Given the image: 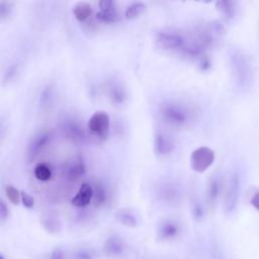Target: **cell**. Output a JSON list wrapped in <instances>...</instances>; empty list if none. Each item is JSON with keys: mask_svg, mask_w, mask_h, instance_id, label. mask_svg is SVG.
I'll return each instance as SVG.
<instances>
[{"mask_svg": "<svg viewBox=\"0 0 259 259\" xmlns=\"http://www.w3.org/2000/svg\"><path fill=\"white\" fill-rule=\"evenodd\" d=\"M93 202L95 206H100L102 205L105 200H106V191L103 188L102 185L100 184H96L95 187L93 188Z\"/></svg>", "mask_w": 259, "mask_h": 259, "instance_id": "26", "label": "cell"}, {"mask_svg": "<svg viewBox=\"0 0 259 259\" xmlns=\"http://www.w3.org/2000/svg\"><path fill=\"white\" fill-rule=\"evenodd\" d=\"M124 249L123 241L117 237L108 238L103 245L104 253L107 256H119Z\"/></svg>", "mask_w": 259, "mask_h": 259, "instance_id": "16", "label": "cell"}, {"mask_svg": "<svg viewBox=\"0 0 259 259\" xmlns=\"http://www.w3.org/2000/svg\"><path fill=\"white\" fill-rule=\"evenodd\" d=\"M241 190V178L237 171H233L227 181L224 195V210L226 213L234 211L238 204Z\"/></svg>", "mask_w": 259, "mask_h": 259, "instance_id": "5", "label": "cell"}, {"mask_svg": "<svg viewBox=\"0 0 259 259\" xmlns=\"http://www.w3.org/2000/svg\"><path fill=\"white\" fill-rule=\"evenodd\" d=\"M54 89L55 88L52 84H47L42 88L38 97V106L40 109L44 110L52 104L54 99Z\"/></svg>", "mask_w": 259, "mask_h": 259, "instance_id": "20", "label": "cell"}, {"mask_svg": "<svg viewBox=\"0 0 259 259\" xmlns=\"http://www.w3.org/2000/svg\"><path fill=\"white\" fill-rule=\"evenodd\" d=\"M147 6L144 2H141V1L133 2L130 5H127V7L125 8L124 16L126 19H135L139 17L141 14H143Z\"/></svg>", "mask_w": 259, "mask_h": 259, "instance_id": "22", "label": "cell"}, {"mask_svg": "<svg viewBox=\"0 0 259 259\" xmlns=\"http://www.w3.org/2000/svg\"><path fill=\"white\" fill-rule=\"evenodd\" d=\"M115 220L127 227V228H136L138 226V220L136 214L128 208H120L115 212Z\"/></svg>", "mask_w": 259, "mask_h": 259, "instance_id": "17", "label": "cell"}, {"mask_svg": "<svg viewBox=\"0 0 259 259\" xmlns=\"http://www.w3.org/2000/svg\"><path fill=\"white\" fill-rule=\"evenodd\" d=\"M5 194L7 199L14 205H18L21 201V191H19L13 185H7L5 187Z\"/></svg>", "mask_w": 259, "mask_h": 259, "instance_id": "24", "label": "cell"}, {"mask_svg": "<svg viewBox=\"0 0 259 259\" xmlns=\"http://www.w3.org/2000/svg\"><path fill=\"white\" fill-rule=\"evenodd\" d=\"M251 204H252L257 210H259V191L256 192V193L253 195V197H252V199H251Z\"/></svg>", "mask_w": 259, "mask_h": 259, "instance_id": "33", "label": "cell"}, {"mask_svg": "<svg viewBox=\"0 0 259 259\" xmlns=\"http://www.w3.org/2000/svg\"><path fill=\"white\" fill-rule=\"evenodd\" d=\"M93 187L89 183L84 182L72 197L71 203L76 207H85L93 200Z\"/></svg>", "mask_w": 259, "mask_h": 259, "instance_id": "13", "label": "cell"}, {"mask_svg": "<svg viewBox=\"0 0 259 259\" xmlns=\"http://www.w3.org/2000/svg\"><path fill=\"white\" fill-rule=\"evenodd\" d=\"M91 13H92V6L88 2L79 1L73 7V14L75 18L80 22L88 19Z\"/></svg>", "mask_w": 259, "mask_h": 259, "instance_id": "19", "label": "cell"}, {"mask_svg": "<svg viewBox=\"0 0 259 259\" xmlns=\"http://www.w3.org/2000/svg\"><path fill=\"white\" fill-rule=\"evenodd\" d=\"M175 148L174 139L163 131H156L154 135L153 149L157 157L164 158L169 156Z\"/></svg>", "mask_w": 259, "mask_h": 259, "instance_id": "9", "label": "cell"}, {"mask_svg": "<svg viewBox=\"0 0 259 259\" xmlns=\"http://www.w3.org/2000/svg\"><path fill=\"white\" fill-rule=\"evenodd\" d=\"M9 217V209L6 205V203L4 202L3 199L0 200V220L2 223H4Z\"/></svg>", "mask_w": 259, "mask_h": 259, "instance_id": "32", "label": "cell"}, {"mask_svg": "<svg viewBox=\"0 0 259 259\" xmlns=\"http://www.w3.org/2000/svg\"><path fill=\"white\" fill-rule=\"evenodd\" d=\"M190 208H191V213L193 219L195 220H201L203 217V206L201 204V201L195 197L192 196L190 199Z\"/></svg>", "mask_w": 259, "mask_h": 259, "instance_id": "25", "label": "cell"}, {"mask_svg": "<svg viewBox=\"0 0 259 259\" xmlns=\"http://www.w3.org/2000/svg\"><path fill=\"white\" fill-rule=\"evenodd\" d=\"M44 227L49 231V232H57L60 229V224L57 220L52 219V218H47L44 222Z\"/></svg>", "mask_w": 259, "mask_h": 259, "instance_id": "29", "label": "cell"}, {"mask_svg": "<svg viewBox=\"0 0 259 259\" xmlns=\"http://www.w3.org/2000/svg\"><path fill=\"white\" fill-rule=\"evenodd\" d=\"M33 174H34V177L39 180V181H49L51 178H52V168L49 164L47 163H37L35 166H34V169H33Z\"/></svg>", "mask_w": 259, "mask_h": 259, "instance_id": "21", "label": "cell"}, {"mask_svg": "<svg viewBox=\"0 0 259 259\" xmlns=\"http://www.w3.org/2000/svg\"><path fill=\"white\" fill-rule=\"evenodd\" d=\"M87 128L94 137L105 140L109 134L110 117L104 110L95 111L89 118Z\"/></svg>", "mask_w": 259, "mask_h": 259, "instance_id": "7", "label": "cell"}, {"mask_svg": "<svg viewBox=\"0 0 259 259\" xmlns=\"http://www.w3.org/2000/svg\"><path fill=\"white\" fill-rule=\"evenodd\" d=\"M217 10L227 19H232L237 13V3L234 1H217L215 2Z\"/></svg>", "mask_w": 259, "mask_h": 259, "instance_id": "18", "label": "cell"}, {"mask_svg": "<svg viewBox=\"0 0 259 259\" xmlns=\"http://www.w3.org/2000/svg\"><path fill=\"white\" fill-rule=\"evenodd\" d=\"M95 17L97 20H99L100 22H103V23H115V22L119 21V19H120V16L116 10H113V11L99 10L96 13Z\"/></svg>", "mask_w": 259, "mask_h": 259, "instance_id": "23", "label": "cell"}, {"mask_svg": "<svg viewBox=\"0 0 259 259\" xmlns=\"http://www.w3.org/2000/svg\"><path fill=\"white\" fill-rule=\"evenodd\" d=\"M53 133L50 128H40L30 138L26 147V160L33 162L52 143Z\"/></svg>", "mask_w": 259, "mask_h": 259, "instance_id": "4", "label": "cell"}, {"mask_svg": "<svg viewBox=\"0 0 259 259\" xmlns=\"http://www.w3.org/2000/svg\"><path fill=\"white\" fill-rule=\"evenodd\" d=\"M180 232L179 224L171 219H164L158 226V236L161 240H170L175 238Z\"/></svg>", "mask_w": 259, "mask_h": 259, "instance_id": "15", "label": "cell"}, {"mask_svg": "<svg viewBox=\"0 0 259 259\" xmlns=\"http://www.w3.org/2000/svg\"><path fill=\"white\" fill-rule=\"evenodd\" d=\"M188 37L181 31L173 28H165L157 32L156 44L157 46L168 52L180 53L183 51L187 44Z\"/></svg>", "mask_w": 259, "mask_h": 259, "instance_id": "3", "label": "cell"}, {"mask_svg": "<svg viewBox=\"0 0 259 259\" xmlns=\"http://www.w3.org/2000/svg\"><path fill=\"white\" fill-rule=\"evenodd\" d=\"M86 172V166L84 161L77 157L73 158L64 166L62 173L63 176L69 181H77L84 176Z\"/></svg>", "mask_w": 259, "mask_h": 259, "instance_id": "11", "label": "cell"}, {"mask_svg": "<svg viewBox=\"0 0 259 259\" xmlns=\"http://www.w3.org/2000/svg\"><path fill=\"white\" fill-rule=\"evenodd\" d=\"M61 132L64 138L72 144H82L85 140L84 127L75 117H66L61 123Z\"/></svg>", "mask_w": 259, "mask_h": 259, "instance_id": "8", "label": "cell"}, {"mask_svg": "<svg viewBox=\"0 0 259 259\" xmlns=\"http://www.w3.org/2000/svg\"><path fill=\"white\" fill-rule=\"evenodd\" d=\"M0 259H4V256H3V255H2V254H1V255H0Z\"/></svg>", "mask_w": 259, "mask_h": 259, "instance_id": "35", "label": "cell"}, {"mask_svg": "<svg viewBox=\"0 0 259 259\" xmlns=\"http://www.w3.org/2000/svg\"><path fill=\"white\" fill-rule=\"evenodd\" d=\"M180 187L174 181H161L157 186V195L168 204H175L180 199Z\"/></svg>", "mask_w": 259, "mask_h": 259, "instance_id": "10", "label": "cell"}, {"mask_svg": "<svg viewBox=\"0 0 259 259\" xmlns=\"http://www.w3.org/2000/svg\"><path fill=\"white\" fill-rule=\"evenodd\" d=\"M106 94L109 101L114 105H122L126 100V90L122 84L111 81L106 87Z\"/></svg>", "mask_w": 259, "mask_h": 259, "instance_id": "14", "label": "cell"}, {"mask_svg": "<svg viewBox=\"0 0 259 259\" xmlns=\"http://www.w3.org/2000/svg\"><path fill=\"white\" fill-rule=\"evenodd\" d=\"M214 152L212 149L201 146L191 152L190 167L196 173H203L214 162Z\"/></svg>", "mask_w": 259, "mask_h": 259, "instance_id": "6", "label": "cell"}, {"mask_svg": "<svg viewBox=\"0 0 259 259\" xmlns=\"http://www.w3.org/2000/svg\"><path fill=\"white\" fill-rule=\"evenodd\" d=\"M63 253L61 250H55V252L52 254V259H63Z\"/></svg>", "mask_w": 259, "mask_h": 259, "instance_id": "34", "label": "cell"}, {"mask_svg": "<svg viewBox=\"0 0 259 259\" xmlns=\"http://www.w3.org/2000/svg\"><path fill=\"white\" fill-rule=\"evenodd\" d=\"M222 189V180L219 174H212L206 183V203L212 208L217 204Z\"/></svg>", "mask_w": 259, "mask_h": 259, "instance_id": "12", "label": "cell"}, {"mask_svg": "<svg viewBox=\"0 0 259 259\" xmlns=\"http://www.w3.org/2000/svg\"><path fill=\"white\" fill-rule=\"evenodd\" d=\"M98 6L102 11H113L116 10V3L112 0H101L98 2Z\"/></svg>", "mask_w": 259, "mask_h": 259, "instance_id": "30", "label": "cell"}, {"mask_svg": "<svg viewBox=\"0 0 259 259\" xmlns=\"http://www.w3.org/2000/svg\"><path fill=\"white\" fill-rule=\"evenodd\" d=\"M21 202L24 207L26 208H32L34 206V199L33 197L27 193L26 191H21Z\"/></svg>", "mask_w": 259, "mask_h": 259, "instance_id": "31", "label": "cell"}, {"mask_svg": "<svg viewBox=\"0 0 259 259\" xmlns=\"http://www.w3.org/2000/svg\"><path fill=\"white\" fill-rule=\"evenodd\" d=\"M158 114L162 121L167 125L182 128L192 122L194 111L181 101L167 99L160 103Z\"/></svg>", "mask_w": 259, "mask_h": 259, "instance_id": "2", "label": "cell"}, {"mask_svg": "<svg viewBox=\"0 0 259 259\" xmlns=\"http://www.w3.org/2000/svg\"><path fill=\"white\" fill-rule=\"evenodd\" d=\"M12 10H13V4L11 2H7V1L0 2V18L2 20L8 18Z\"/></svg>", "mask_w": 259, "mask_h": 259, "instance_id": "27", "label": "cell"}, {"mask_svg": "<svg viewBox=\"0 0 259 259\" xmlns=\"http://www.w3.org/2000/svg\"><path fill=\"white\" fill-rule=\"evenodd\" d=\"M229 64L234 87L244 92L248 90L254 79V71L248 56L238 48L229 50Z\"/></svg>", "mask_w": 259, "mask_h": 259, "instance_id": "1", "label": "cell"}, {"mask_svg": "<svg viewBox=\"0 0 259 259\" xmlns=\"http://www.w3.org/2000/svg\"><path fill=\"white\" fill-rule=\"evenodd\" d=\"M18 72V65L17 64H12L10 65L7 70L5 71L4 73V76H3V82L4 83H7L9 81H11L17 74Z\"/></svg>", "mask_w": 259, "mask_h": 259, "instance_id": "28", "label": "cell"}]
</instances>
